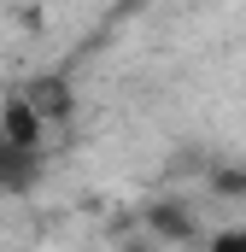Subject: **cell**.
<instances>
[{"label": "cell", "instance_id": "cell-1", "mask_svg": "<svg viewBox=\"0 0 246 252\" xmlns=\"http://www.w3.org/2000/svg\"><path fill=\"white\" fill-rule=\"evenodd\" d=\"M35 182V147H18L12 135H0V188L18 193Z\"/></svg>", "mask_w": 246, "mask_h": 252}, {"label": "cell", "instance_id": "cell-2", "mask_svg": "<svg viewBox=\"0 0 246 252\" xmlns=\"http://www.w3.org/2000/svg\"><path fill=\"white\" fill-rule=\"evenodd\" d=\"M211 252H246V229H223V235L211 241Z\"/></svg>", "mask_w": 246, "mask_h": 252}]
</instances>
